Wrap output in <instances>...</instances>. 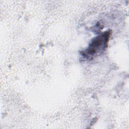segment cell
<instances>
[{"instance_id":"obj_1","label":"cell","mask_w":129,"mask_h":129,"mask_svg":"<svg viewBox=\"0 0 129 129\" xmlns=\"http://www.w3.org/2000/svg\"><path fill=\"white\" fill-rule=\"evenodd\" d=\"M111 32L107 31L93 38L88 47L81 52L82 55L88 59H92L103 52L108 46Z\"/></svg>"}]
</instances>
